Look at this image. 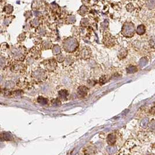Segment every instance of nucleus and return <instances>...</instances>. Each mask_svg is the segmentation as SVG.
<instances>
[{
  "mask_svg": "<svg viewBox=\"0 0 155 155\" xmlns=\"http://www.w3.org/2000/svg\"><path fill=\"white\" fill-rule=\"evenodd\" d=\"M22 50L21 49H15L14 51H13V57L14 59H16L17 60H19L21 59H22V55L23 54V53L22 52Z\"/></svg>",
  "mask_w": 155,
  "mask_h": 155,
  "instance_id": "6",
  "label": "nucleus"
},
{
  "mask_svg": "<svg viewBox=\"0 0 155 155\" xmlns=\"http://www.w3.org/2000/svg\"><path fill=\"white\" fill-rule=\"evenodd\" d=\"M88 89L86 86H80L78 88L77 95L79 97L82 98L85 97L87 94Z\"/></svg>",
  "mask_w": 155,
  "mask_h": 155,
  "instance_id": "4",
  "label": "nucleus"
},
{
  "mask_svg": "<svg viewBox=\"0 0 155 155\" xmlns=\"http://www.w3.org/2000/svg\"><path fill=\"white\" fill-rule=\"evenodd\" d=\"M12 71L15 73H23L25 72L26 68L25 66L21 63H17L14 64L11 67Z\"/></svg>",
  "mask_w": 155,
  "mask_h": 155,
  "instance_id": "3",
  "label": "nucleus"
},
{
  "mask_svg": "<svg viewBox=\"0 0 155 155\" xmlns=\"http://www.w3.org/2000/svg\"><path fill=\"white\" fill-rule=\"evenodd\" d=\"M69 95L68 92L65 89H62L59 92V99L61 100H65Z\"/></svg>",
  "mask_w": 155,
  "mask_h": 155,
  "instance_id": "5",
  "label": "nucleus"
},
{
  "mask_svg": "<svg viewBox=\"0 0 155 155\" xmlns=\"http://www.w3.org/2000/svg\"><path fill=\"white\" fill-rule=\"evenodd\" d=\"M37 102L40 104H43V105H45L48 103V100L46 98H44L42 96L39 97L37 99Z\"/></svg>",
  "mask_w": 155,
  "mask_h": 155,
  "instance_id": "9",
  "label": "nucleus"
},
{
  "mask_svg": "<svg viewBox=\"0 0 155 155\" xmlns=\"http://www.w3.org/2000/svg\"><path fill=\"white\" fill-rule=\"evenodd\" d=\"M60 47H59V46H55V47H54V49H53V52L55 54H57L58 53L60 52Z\"/></svg>",
  "mask_w": 155,
  "mask_h": 155,
  "instance_id": "14",
  "label": "nucleus"
},
{
  "mask_svg": "<svg viewBox=\"0 0 155 155\" xmlns=\"http://www.w3.org/2000/svg\"><path fill=\"white\" fill-rule=\"evenodd\" d=\"M0 139L2 141H10L12 139V137L8 133L2 132L0 134Z\"/></svg>",
  "mask_w": 155,
  "mask_h": 155,
  "instance_id": "7",
  "label": "nucleus"
},
{
  "mask_svg": "<svg viewBox=\"0 0 155 155\" xmlns=\"http://www.w3.org/2000/svg\"><path fill=\"white\" fill-rule=\"evenodd\" d=\"M149 128L151 131L153 132H155V120L151 121V122L149 124Z\"/></svg>",
  "mask_w": 155,
  "mask_h": 155,
  "instance_id": "13",
  "label": "nucleus"
},
{
  "mask_svg": "<svg viewBox=\"0 0 155 155\" xmlns=\"http://www.w3.org/2000/svg\"><path fill=\"white\" fill-rule=\"evenodd\" d=\"M1 92H2V90H1V87H0V94H1Z\"/></svg>",
  "mask_w": 155,
  "mask_h": 155,
  "instance_id": "15",
  "label": "nucleus"
},
{
  "mask_svg": "<svg viewBox=\"0 0 155 155\" xmlns=\"http://www.w3.org/2000/svg\"><path fill=\"white\" fill-rule=\"evenodd\" d=\"M94 153V149L92 147H89L86 148V150H85V155H93Z\"/></svg>",
  "mask_w": 155,
  "mask_h": 155,
  "instance_id": "10",
  "label": "nucleus"
},
{
  "mask_svg": "<svg viewBox=\"0 0 155 155\" xmlns=\"http://www.w3.org/2000/svg\"><path fill=\"white\" fill-rule=\"evenodd\" d=\"M107 141V143H108L110 146H112V145L114 144V143L115 142L116 138H115V137L114 135L111 134H110V135H108Z\"/></svg>",
  "mask_w": 155,
  "mask_h": 155,
  "instance_id": "8",
  "label": "nucleus"
},
{
  "mask_svg": "<svg viewBox=\"0 0 155 155\" xmlns=\"http://www.w3.org/2000/svg\"><path fill=\"white\" fill-rule=\"evenodd\" d=\"M32 78L37 83H42L47 79V74L45 69H35L32 73Z\"/></svg>",
  "mask_w": 155,
  "mask_h": 155,
  "instance_id": "1",
  "label": "nucleus"
},
{
  "mask_svg": "<svg viewBox=\"0 0 155 155\" xmlns=\"http://www.w3.org/2000/svg\"><path fill=\"white\" fill-rule=\"evenodd\" d=\"M61 102L60 99L59 98H56V99H54L53 100H52V104L54 106H60Z\"/></svg>",
  "mask_w": 155,
  "mask_h": 155,
  "instance_id": "12",
  "label": "nucleus"
},
{
  "mask_svg": "<svg viewBox=\"0 0 155 155\" xmlns=\"http://www.w3.org/2000/svg\"><path fill=\"white\" fill-rule=\"evenodd\" d=\"M6 65V60L4 57L0 56V69H3Z\"/></svg>",
  "mask_w": 155,
  "mask_h": 155,
  "instance_id": "11",
  "label": "nucleus"
},
{
  "mask_svg": "<svg viewBox=\"0 0 155 155\" xmlns=\"http://www.w3.org/2000/svg\"><path fill=\"white\" fill-rule=\"evenodd\" d=\"M57 62L54 60H48L45 61L44 64V67L45 70L48 71L49 72H52L57 68Z\"/></svg>",
  "mask_w": 155,
  "mask_h": 155,
  "instance_id": "2",
  "label": "nucleus"
}]
</instances>
